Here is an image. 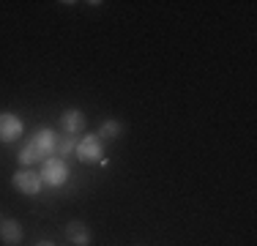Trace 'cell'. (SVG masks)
<instances>
[{"label":"cell","mask_w":257,"mask_h":246,"mask_svg":"<svg viewBox=\"0 0 257 246\" xmlns=\"http://www.w3.org/2000/svg\"><path fill=\"white\" fill-rule=\"evenodd\" d=\"M39 175H41V181H44V186L60 189L66 181H69L71 170H69V164H66L60 156H50V159L41 162V172H39Z\"/></svg>","instance_id":"1"},{"label":"cell","mask_w":257,"mask_h":246,"mask_svg":"<svg viewBox=\"0 0 257 246\" xmlns=\"http://www.w3.org/2000/svg\"><path fill=\"white\" fill-rule=\"evenodd\" d=\"M77 159L79 162H85V164H93V162H99L101 164V159H104V143L99 140V134H85L82 140H77Z\"/></svg>","instance_id":"2"},{"label":"cell","mask_w":257,"mask_h":246,"mask_svg":"<svg viewBox=\"0 0 257 246\" xmlns=\"http://www.w3.org/2000/svg\"><path fill=\"white\" fill-rule=\"evenodd\" d=\"M14 189L17 192H22V194H28V197H36V194H41V189H44V181H41V175L39 172H33V170H20V172H14Z\"/></svg>","instance_id":"3"},{"label":"cell","mask_w":257,"mask_h":246,"mask_svg":"<svg viewBox=\"0 0 257 246\" xmlns=\"http://www.w3.org/2000/svg\"><path fill=\"white\" fill-rule=\"evenodd\" d=\"M25 123L22 118H17L14 112H0V143H14L22 137Z\"/></svg>","instance_id":"4"},{"label":"cell","mask_w":257,"mask_h":246,"mask_svg":"<svg viewBox=\"0 0 257 246\" xmlns=\"http://www.w3.org/2000/svg\"><path fill=\"white\" fill-rule=\"evenodd\" d=\"M55 140H58V134H55L52 129H39L28 143L36 148V153H39L41 159H50V156H55Z\"/></svg>","instance_id":"5"},{"label":"cell","mask_w":257,"mask_h":246,"mask_svg":"<svg viewBox=\"0 0 257 246\" xmlns=\"http://www.w3.org/2000/svg\"><path fill=\"white\" fill-rule=\"evenodd\" d=\"M60 126H63V132L66 134H71V137H77V134H82L85 132V115H82V109H66L63 115H60Z\"/></svg>","instance_id":"6"},{"label":"cell","mask_w":257,"mask_h":246,"mask_svg":"<svg viewBox=\"0 0 257 246\" xmlns=\"http://www.w3.org/2000/svg\"><path fill=\"white\" fill-rule=\"evenodd\" d=\"M63 232H66V241H71L74 246H90V241H93L90 227L82 224V221H69Z\"/></svg>","instance_id":"7"},{"label":"cell","mask_w":257,"mask_h":246,"mask_svg":"<svg viewBox=\"0 0 257 246\" xmlns=\"http://www.w3.org/2000/svg\"><path fill=\"white\" fill-rule=\"evenodd\" d=\"M22 238H25V230H22V224L17 219H3L0 221V241L3 243L14 246V243H20Z\"/></svg>","instance_id":"8"},{"label":"cell","mask_w":257,"mask_h":246,"mask_svg":"<svg viewBox=\"0 0 257 246\" xmlns=\"http://www.w3.org/2000/svg\"><path fill=\"white\" fill-rule=\"evenodd\" d=\"M96 134H99L101 143H112V140H118L120 134H123V123L120 120H104Z\"/></svg>","instance_id":"9"},{"label":"cell","mask_w":257,"mask_h":246,"mask_svg":"<svg viewBox=\"0 0 257 246\" xmlns=\"http://www.w3.org/2000/svg\"><path fill=\"white\" fill-rule=\"evenodd\" d=\"M77 151V137H71V134H63V137L55 140V156L66 159L69 153Z\"/></svg>","instance_id":"10"},{"label":"cell","mask_w":257,"mask_h":246,"mask_svg":"<svg viewBox=\"0 0 257 246\" xmlns=\"http://www.w3.org/2000/svg\"><path fill=\"white\" fill-rule=\"evenodd\" d=\"M36 246H55V243H52V241H39Z\"/></svg>","instance_id":"11"},{"label":"cell","mask_w":257,"mask_h":246,"mask_svg":"<svg viewBox=\"0 0 257 246\" xmlns=\"http://www.w3.org/2000/svg\"><path fill=\"white\" fill-rule=\"evenodd\" d=\"M0 221H3V216H0Z\"/></svg>","instance_id":"12"}]
</instances>
